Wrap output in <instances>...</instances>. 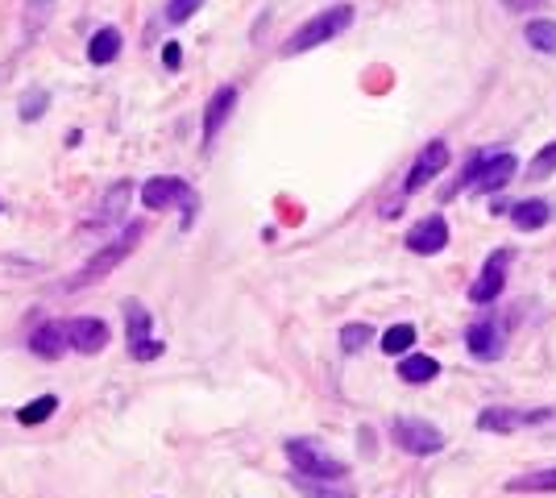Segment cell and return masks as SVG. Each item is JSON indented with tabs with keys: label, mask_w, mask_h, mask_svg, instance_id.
Returning <instances> with one entry per match:
<instances>
[{
	"label": "cell",
	"mask_w": 556,
	"mask_h": 498,
	"mask_svg": "<svg viewBox=\"0 0 556 498\" xmlns=\"http://www.w3.org/2000/svg\"><path fill=\"white\" fill-rule=\"evenodd\" d=\"M146 237V220H133V225H125V233L117 237V241H108L100 254H92L88 258V266H79L75 274H71V283H67V291H79V287H92V283H100V279H108L133 249H137V241Z\"/></svg>",
	"instance_id": "cell-1"
},
{
	"label": "cell",
	"mask_w": 556,
	"mask_h": 498,
	"mask_svg": "<svg viewBox=\"0 0 556 498\" xmlns=\"http://www.w3.org/2000/svg\"><path fill=\"white\" fill-rule=\"evenodd\" d=\"M353 5H332V9H324V13H316L312 21H303L299 30L283 42V54L287 59H295V54H308V50H316V46H324V42H332V38H341L349 25H353Z\"/></svg>",
	"instance_id": "cell-2"
},
{
	"label": "cell",
	"mask_w": 556,
	"mask_h": 498,
	"mask_svg": "<svg viewBox=\"0 0 556 498\" xmlns=\"http://www.w3.org/2000/svg\"><path fill=\"white\" fill-rule=\"evenodd\" d=\"M287 461L295 465V474L303 478H320V482H341L349 474V465L332 457L320 440H308V436H291L287 440Z\"/></svg>",
	"instance_id": "cell-3"
},
{
	"label": "cell",
	"mask_w": 556,
	"mask_h": 498,
	"mask_svg": "<svg viewBox=\"0 0 556 498\" xmlns=\"http://www.w3.org/2000/svg\"><path fill=\"white\" fill-rule=\"evenodd\" d=\"M142 204H146V212L183 208V212H187V225H191V216H196V191H191L187 179L154 175V179H146V187H142Z\"/></svg>",
	"instance_id": "cell-4"
},
{
	"label": "cell",
	"mask_w": 556,
	"mask_h": 498,
	"mask_svg": "<svg viewBox=\"0 0 556 498\" xmlns=\"http://www.w3.org/2000/svg\"><path fill=\"white\" fill-rule=\"evenodd\" d=\"M391 436H395V445L411 457H432V453L444 449V432L436 424L420 420V415H395Z\"/></svg>",
	"instance_id": "cell-5"
},
{
	"label": "cell",
	"mask_w": 556,
	"mask_h": 498,
	"mask_svg": "<svg viewBox=\"0 0 556 498\" xmlns=\"http://www.w3.org/2000/svg\"><path fill=\"white\" fill-rule=\"evenodd\" d=\"M552 411L536 407V411H523V407H482L478 411V428L482 432H519V428H536L548 424Z\"/></svg>",
	"instance_id": "cell-6"
},
{
	"label": "cell",
	"mask_w": 556,
	"mask_h": 498,
	"mask_svg": "<svg viewBox=\"0 0 556 498\" xmlns=\"http://www.w3.org/2000/svg\"><path fill=\"white\" fill-rule=\"evenodd\" d=\"M465 345H469V353H474L478 362H498V357L507 353V324L494 320V316L469 324L465 328Z\"/></svg>",
	"instance_id": "cell-7"
},
{
	"label": "cell",
	"mask_w": 556,
	"mask_h": 498,
	"mask_svg": "<svg viewBox=\"0 0 556 498\" xmlns=\"http://www.w3.org/2000/svg\"><path fill=\"white\" fill-rule=\"evenodd\" d=\"M453 162V150H449V142H428L424 150H420V158L411 162V171H407V179H403V196H415V191H420L424 183H432L444 166Z\"/></svg>",
	"instance_id": "cell-8"
},
{
	"label": "cell",
	"mask_w": 556,
	"mask_h": 498,
	"mask_svg": "<svg viewBox=\"0 0 556 498\" xmlns=\"http://www.w3.org/2000/svg\"><path fill=\"white\" fill-rule=\"evenodd\" d=\"M507 270H511V249H494V254L486 258V266H482V274L474 279V287H469V299L494 303L507 287Z\"/></svg>",
	"instance_id": "cell-9"
},
{
	"label": "cell",
	"mask_w": 556,
	"mask_h": 498,
	"mask_svg": "<svg viewBox=\"0 0 556 498\" xmlns=\"http://www.w3.org/2000/svg\"><path fill=\"white\" fill-rule=\"evenodd\" d=\"M444 245H449V220H444V216H420L411 225V233H407V249H411V254H420V258L440 254Z\"/></svg>",
	"instance_id": "cell-10"
},
{
	"label": "cell",
	"mask_w": 556,
	"mask_h": 498,
	"mask_svg": "<svg viewBox=\"0 0 556 498\" xmlns=\"http://www.w3.org/2000/svg\"><path fill=\"white\" fill-rule=\"evenodd\" d=\"M519 171V158L511 150H494L490 162L482 166V175L474 183V196H494V191H503L511 183V175Z\"/></svg>",
	"instance_id": "cell-11"
},
{
	"label": "cell",
	"mask_w": 556,
	"mask_h": 498,
	"mask_svg": "<svg viewBox=\"0 0 556 498\" xmlns=\"http://www.w3.org/2000/svg\"><path fill=\"white\" fill-rule=\"evenodd\" d=\"M233 108H237V88H233V83H225V88L212 92V100L204 108V146L216 142V133L225 129V121L233 117Z\"/></svg>",
	"instance_id": "cell-12"
},
{
	"label": "cell",
	"mask_w": 556,
	"mask_h": 498,
	"mask_svg": "<svg viewBox=\"0 0 556 498\" xmlns=\"http://www.w3.org/2000/svg\"><path fill=\"white\" fill-rule=\"evenodd\" d=\"M67 341L79 353H100L108 345V324L96 320V316H79V320L67 324Z\"/></svg>",
	"instance_id": "cell-13"
},
{
	"label": "cell",
	"mask_w": 556,
	"mask_h": 498,
	"mask_svg": "<svg viewBox=\"0 0 556 498\" xmlns=\"http://www.w3.org/2000/svg\"><path fill=\"white\" fill-rule=\"evenodd\" d=\"M30 349H34L38 357H46V362L63 357V353L71 349V341H67V324H59V320L38 324V328H34V337H30Z\"/></svg>",
	"instance_id": "cell-14"
},
{
	"label": "cell",
	"mask_w": 556,
	"mask_h": 498,
	"mask_svg": "<svg viewBox=\"0 0 556 498\" xmlns=\"http://www.w3.org/2000/svg\"><path fill=\"white\" fill-rule=\"evenodd\" d=\"M552 220V204L548 200H540V196H532V200H519L515 208H511V225L519 229V233H536V229H544Z\"/></svg>",
	"instance_id": "cell-15"
},
{
	"label": "cell",
	"mask_w": 556,
	"mask_h": 498,
	"mask_svg": "<svg viewBox=\"0 0 556 498\" xmlns=\"http://www.w3.org/2000/svg\"><path fill=\"white\" fill-rule=\"evenodd\" d=\"M436 374H440V362H436V357H428V353H407V357H399V378L411 382V386H424Z\"/></svg>",
	"instance_id": "cell-16"
},
{
	"label": "cell",
	"mask_w": 556,
	"mask_h": 498,
	"mask_svg": "<svg viewBox=\"0 0 556 498\" xmlns=\"http://www.w3.org/2000/svg\"><path fill=\"white\" fill-rule=\"evenodd\" d=\"M121 54V30H113V25H104V30H96L92 34V42H88V63H96V67H108Z\"/></svg>",
	"instance_id": "cell-17"
},
{
	"label": "cell",
	"mask_w": 556,
	"mask_h": 498,
	"mask_svg": "<svg viewBox=\"0 0 556 498\" xmlns=\"http://www.w3.org/2000/svg\"><path fill=\"white\" fill-rule=\"evenodd\" d=\"M511 494H556V469H536V474H519L507 482Z\"/></svg>",
	"instance_id": "cell-18"
},
{
	"label": "cell",
	"mask_w": 556,
	"mask_h": 498,
	"mask_svg": "<svg viewBox=\"0 0 556 498\" xmlns=\"http://www.w3.org/2000/svg\"><path fill=\"white\" fill-rule=\"evenodd\" d=\"M523 38H527V46L540 50V54H556V21H548V17L527 21L523 25Z\"/></svg>",
	"instance_id": "cell-19"
},
{
	"label": "cell",
	"mask_w": 556,
	"mask_h": 498,
	"mask_svg": "<svg viewBox=\"0 0 556 498\" xmlns=\"http://www.w3.org/2000/svg\"><path fill=\"white\" fill-rule=\"evenodd\" d=\"M150 324H154V316L142 308V303H137V299H125V332H129V345L150 341Z\"/></svg>",
	"instance_id": "cell-20"
},
{
	"label": "cell",
	"mask_w": 556,
	"mask_h": 498,
	"mask_svg": "<svg viewBox=\"0 0 556 498\" xmlns=\"http://www.w3.org/2000/svg\"><path fill=\"white\" fill-rule=\"evenodd\" d=\"M415 349V324H391L382 332V353L391 357H407Z\"/></svg>",
	"instance_id": "cell-21"
},
{
	"label": "cell",
	"mask_w": 556,
	"mask_h": 498,
	"mask_svg": "<svg viewBox=\"0 0 556 498\" xmlns=\"http://www.w3.org/2000/svg\"><path fill=\"white\" fill-rule=\"evenodd\" d=\"M54 411H59V399H54V395H38L34 403L17 407V424H25V428H34V424H46Z\"/></svg>",
	"instance_id": "cell-22"
},
{
	"label": "cell",
	"mask_w": 556,
	"mask_h": 498,
	"mask_svg": "<svg viewBox=\"0 0 556 498\" xmlns=\"http://www.w3.org/2000/svg\"><path fill=\"white\" fill-rule=\"evenodd\" d=\"M129 196H133V187H129V183H113V191H108L104 204H100V220H121Z\"/></svg>",
	"instance_id": "cell-23"
},
{
	"label": "cell",
	"mask_w": 556,
	"mask_h": 498,
	"mask_svg": "<svg viewBox=\"0 0 556 498\" xmlns=\"http://www.w3.org/2000/svg\"><path fill=\"white\" fill-rule=\"evenodd\" d=\"M295 490H299L303 498H353L349 490H332V486H324L320 478H303V474H295Z\"/></svg>",
	"instance_id": "cell-24"
},
{
	"label": "cell",
	"mask_w": 556,
	"mask_h": 498,
	"mask_svg": "<svg viewBox=\"0 0 556 498\" xmlns=\"http://www.w3.org/2000/svg\"><path fill=\"white\" fill-rule=\"evenodd\" d=\"M370 337H374L370 324H345V328H341V349H345V353H357V349L370 345Z\"/></svg>",
	"instance_id": "cell-25"
},
{
	"label": "cell",
	"mask_w": 556,
	"mask_h": 498,
	"mask_svg": "<svg viewBox=\"0 0 556 498\" xmlns=\"http://www.w3.org/2000/svg\"><path fill=\"white\" fill-rule=\"evenodd\" d=\"M46 104H50V96L42 88H30V92L21 96V121H38L46 113Z\"/></svg>",
	"instance_id": "cell-26"
},
{
	"label": "cell",
	"mask_w": 556,
	"mask_h": 498,
	"mask_svg": "<svg viewBox=\"0 0 556 498\" xmlns=\"http://www.w3.org/2000/svg\"><path fill=\"white\" fill-rule=\"evenodd\" d=\"M200 9H204V0H166V21L183 25L187 17H196Z\"/></svg>",
	"instance_id": "cell-27"
},
{
	"label": "cell",
	"mask_w": 556,
	"mask_h": 498,
	"mask_svg": "<svg viewBox=\"0 0 556 498\" xmlns=\"http://www.w3.org/2000/svg\"><path fill=\"white\" fill-rule=\"evenodd\" d=\"M50 5H54V0H30V5H25V30H30V34H38V25L46 21Z\"/></svg>",
	"instance_id": "cell-28"
},
{
	"label": "cell",
	"mask_w": 556,
	"mask_h": 498,
	"mask_svg": "<svg viewBox=\"0 0 556 498\" xmlns=\"http://www.w3.org/2000/svg\"><path fill=\"white\" fill-rule=\"evenodd\" d=\"M162 349H166V345L150 337V341H137V345H129V357H133V362H154V357H162Z\"/></svg>",
	"instance_id": "cell-29"
},
{
	"label": "cell",
	"mask_w": 556,
	"mask_h": 498,
	"mask_svg": "<svg viewBox=\"0 0 556 498\" xmlns=\"http://www.w3.org/2000/svg\"><path fill=\"white\" fill-rule=\"evenodd\" d=\"M548 171H556V142L544 146V150L536 154V162H532V175H536V179H544Z\"/></svg>",
	"instance_id": "cell-30"
},
{
	"label": "cell",
	"mask_w": 556,
	"mask_h": 498,
	"mask_svg": "<svg viewBox=\"0 0 556 498\" xmlns=\"http://www.w3.org/2000/svg\"><path fill=\"white\" fill-rule=\"evenodd\" d=\"M162 67H166V71H179V67H183V46H179V42H166V46H162Z\"/></svg>",
	"instance_id": "cell-31"
},
{
	"label": "cell",
	"mask_w": 556,
	"mask_h": 498,
	"mask_svg": "<svg viewBox=\"0 0 556 498\" xmlns=\"http://www.w3.org/2000/svg\"><path fill=\"white\" fill-rule=\"evenodd\" d=\"M540 5H544V0H503V9H511V13H532Z\"/></svg>",
	"instance_id": "cell-32"
},
{
	"label": "cell",
	"mask_w": 556,
	"mask_h": 498,
	"mask_svg": "<svg viewBox=\"0 0 556 498\" xmlns=\"http://www.w3.org/2000/svg\"><path fill=\"white\" fill-rule=\"evenodd\" d=\"M0 208H5V204H0Z\"/></svg>",
	"instance_id": "cell-33"
}]
</instances>
